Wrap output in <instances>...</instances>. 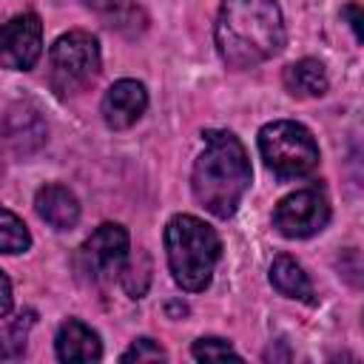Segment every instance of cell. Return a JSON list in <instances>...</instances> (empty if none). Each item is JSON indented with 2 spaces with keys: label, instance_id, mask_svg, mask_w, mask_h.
I'll list each match as a JSON object with an SVG mask.
<instances>
[{
  "label": "cell",
  "instance_id": "6da1fadb",
  "mask_svg": "<svg viewBox=\"0 0 364 364\" xmlns=\"http://www.w3.org/2000/svg\"><path fill=\"white\" fill-rule=\"evenodd\" d=\"M216 48L230 68H253L284 48V17L276 0H222Z\"/></svg>",
  "mask_w": 364,
  "mask_h": 364
},
{
  "label": "cell",
  "instance_id": "7a4b0ae2",
  "mask_svg": "<svg viewBox=\"0 0 364 364\" xmlns=\"http://www.w3.org/2000/svg\"><path fill=\"white\" fill-rule=\"evenodd\" d=\"M205 151L191 171V188L196 202L216 219H230L250 188V159L245 145L230 131H205Z\"/></svg>",
  "mask_w": 364,
  "mask_h": 364
},
{
  "label": "cell",
  "instance_id": "3957f363",
  "mask_svg": "<svg viewBox=\"0 0 364 364\" xmlns=\"http://www.w3.org/2000/svg\"><path fill=\"white\" fill-rule=\"evenodd\" d=\"M165 253L173 282L188 293H199L213 279L222 242L208 222L191 213H179L165 225Z\"/></svg>",
  "mask_w": 364,
  "mask_h": 364
},
{
  "label": "cell",
  "instance_id": "277c9868",
  "mask_svg": "<svg viewBox=\"0 0 364 364\" xmlns=\"http://www.w3.org/2000/svg\"><path fill=\"white\" fill-rule=\"evenodd\" d=\"M259 154L279 179H299L316 171L318 145L307 125L293 119H273L259 131Z\"/></svg>",
  "mask_w": 364,
  "mask_h": 364
},
{
  "label": "cell",
  "instance_id": "5b68a950",
  "mask_svg": "<svg viewBox=\"0 0 364 364\" xmlns=\"http://www.w3.org/2000/svg\"><path fill=\"white\" fill-rule=\"evenodd\" d=\"M102 68L100 43L91 31H68L57 37L48 51V80L60 97H74L85 91Z\"/></svg>",
  "mask_w": 364,
  "mask_h": 364
},
{
  "label": "cell",
  "instance_id": "8992f818",
  "mask_svg": "<svg viewBox=\"0 0 364 364\" xmlns=\"http://www.w3.org/2000/svg\"><path fill=\"white\" fill-rule=\"evenodd\" d=\"M330 202L321 188H299L287 193L273 210V228L284 239H307L327 228Z\"/></svg>",
  "mask_w": 364,
  "mask_h": 364
},
{
  "label": "cell",
  "instance_id": "52a82bcc",
  "mask_svg": "<svg viewBox=\"0 0 364 364\" xmlns=\"http://www.w3.org/2000/svg\"><path fill=\"white\" fill-rule=\"evenodd\" d=\"M131 247V239H128V230L117 222H105L100 225L80 247V262H82V270L88 273L91 282L97 284H108L114 279H119V270L128 259V250Z\"/></svg>",
  "mask_w": 364,
  "mask_h": 364
},
{
  "label": "cell",
  "instance_id": "ba28073f",
  "mask_svg": "<svg viewBox=\"0 0 364 364\" xmlns=\"http://www.w3.org/2000/svg\"><path fill=\"white\" fill-rule=\"evenodd\" d=\"M43 54V23L34 11L17 14L0 26V65L28 71Z\"/></svg>",
  "mask_w": 364,
  "mask_h": 364
},
{
  "label": "cell",
  "instance_id": "9c48e42d",
  "mask_svg": "<svg viewBox=\"0 0 364 364\" xmlns=\"http://www.w3.org/2000/svg\"><path fill=\"white\" fill-rule=\"evenodd\" d=\"M145 108H148V91L136 80H119V82H114L105 91L102 105H100L105 125L114 128V131L131 128L145 114Z\"/></svg>",
  "mask_w": 364,
  "mask_h": 364
},
{
  "label": "cell",
  "instance_id": "30bf717a",
  "mask_svg": "<svg viewBox=\"0 0 364 364\" xmlns=\"http://www.w3.org/2000/svg\"><path fill=\"white\" fill-rule=\"evenodd\" d=\"M54 347H57V358L65 364H91L102 358V341L97 330H91L80 318H68L60 324Z\"/></svg>",
  "mask_w": 364,
  "mask_h": 364
},
{
  "label": "cell",
  "instance_id": "8fae6325",
  "mask_svg": "<svg viewBox=\"0 0 364 364\" xmlns=\"http://www.w3.org/2000/svg\"><path fill=\"white\" fill-rule=\"evenodd\" d=\"M34 208H37V216L43 222H48L54 230H68L80 219V202H77V196L65 185H57V182L43 185L37 191Z\"/></svg>",
  "mask_w": 364,
  "mask_h": 364
},
{
  "label": "cell",
  "instance_id": "7c38bea8",
  "mask_svg": "<svg viewBox=\"0 0 364 364\" xmlns=\"http://www.w3.org/2000/svg\"><path fill=\"white\" fill-rule=\"evenodd\" d=\"M270 284L282 296H287V299H296V301H304V304H316V290H313L304 267L293 256H287V253L273 259V264H270Z\"/></svg>",
  "mask_w": 364,
  "mask_h": 364
},
{
  "label": "cell",
  "instance_id": "4fadbf2b",
  "mask_svg": "<svg viewBox=\"0 0 364 364\" xmlns=\"http://www.w3.org/2000/svg\"><path fill=\"white\" fill-rule=\"evenodd\" d=\"M6 134H9V142L20 151V154H28V151H37L46 139V125L37 114V108L31 105H14L9 111V119H6Z\"/></svg>",
  "mask_w": 364,
  "mask_h": 364
},
{
  "label": "cell",
  "instance_id": "5bb4252c",
  "mask_svg": "<svg viewBox=\"0 0 364 364\" xmlns=\"http://www.w3.org/2000/svg\"><path fill=\"white\" fill-rule=\"evenodd\" d=\"M284 80V88L293 94V97H321L327 91V71L318 60L313 57H304V60H296L284 68L282 74Z\"/></svg>",
  "mask_w": 364,
  "mask_h": 364
},
{
  "label": "cell",
  "instance_id": "9a60e30c",
  "mask_svg": "<svg viewBox=\"0 0 364 364\" xmlns=\"http://www.w3.org/2000/svg\"><path fill=\"white\" fill-rule=\"evenodd\" d=\"M28 245H31V233L23 225V219L0 205V253L14 256V253L28 250Z\"/></svg>",
  "mask_w": 364,
  "mask_h": 364
},
{
  "label": "cell",
  "instance_id": "2e32d148",
  "mask_svg": "<svg viewBox=\"0 0 364 364\" xmlns=\"http://www.w3.org/2000/svg\"><path fill=\"white\" fill-rule=\"evenodd\" d=\"M31 324H34V313H26V316H17L14 321H9V324L0 327V361H9V358L23 355L26 336H28V327Z\"/></svg>",
  "mask_w": 364,
  "mask_h": 364
},
{
  "label": "cell",
  "instance_id": "e0dca14e",
  "mask_svg": "<svg viewBox=\"0 0 364 364\" xmlns=\"http://www.w3.org/2000/svg\"><path fill=\"white\" fill-rule=\"evenodd\" d=\"M119 282H122V287H125V293L131 299H139L148 290V282H151V262H148V256L145 253H136V256L128 253V259H125V264L119 270Z\"/></svg>",
  "mask_w": 364,
  "mask_h": 364
},
{
  "label": "cell",
  "instance_id": "ac0fdd59",
  "mask_svg": "<svg viewBox=\"0 0 364 364\" xmlns=\"http://www.w3.org/2000/svg\"><path fill=\"white\" fill-rule=\"evenodd\" d=\"M191 353H193L196 361H228V358L242 361V355L225 338H199V341H193Z\"/></svg>",
  "mask_w": 364,
  "mask_h": 364
},
{
  "label": "cell",
  "instance_id": "d6986e66",
  "mask_svg": "<svg viewBox=\"0 0 364 364\" xmlns=\"http://www.w3.org/2000/svg\"><path fill=\"white\" fill-rule=\"evenodd\" d=\"M165 358H168V353L154 338H136L122 353V361H165Z\"/></svg>",
  "mask_w": 364,
  "mask_h": 364
},
{
  "label": "cell",
  "instance_id": "ffe728a7",
  "mask_svg": "<svg viewBox=\"0 0 364 364\" xmlns=\"http://www.w3.org/2000/svg\"><path fill=\"white\" fill-rule=\"evenodd\" d=\"M88 9L108 14V17H119V14H134V6L128 0H82Z\"/></svg>",
  "mask_w": 364,
  "mask_h": 364
},
{
  "label": "cell",
  "instance_id": "44dd1931",
  "mask_svg": "<svg viewBox=\"0 0 364 364\" xmlns=\"http://www.w3.org/2000/svg\"><path fill=\"white\" fill-rule=\"evenodd\" d=\"M11 304H14V299H11V282L0 270V318H6L11 313Z\"/></svg>",
  "mask_w": 364,
  "mask_h": 364
},
{
  "label": "cell",
  "instance_id": "7402d4cb",
  "mask_svg": "<svg viewBox=\"0 0 364 364\" xmlns=\"http://www.w3.org/2000/svg\"><path fill=\"white\" fill-rule=\"evenodd\" d=\"M341 14L350 20V28H353L355 40H361V6H358V3H347V6L341 9Z\"/></svg>",
  "mask_w": 364,
  "mask_h": 364
}]
</instances>
